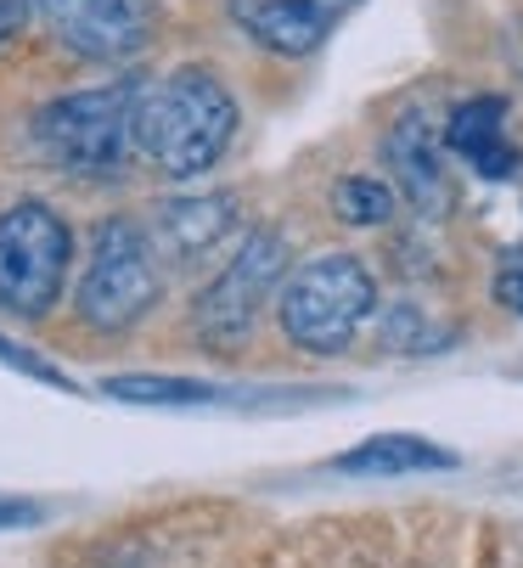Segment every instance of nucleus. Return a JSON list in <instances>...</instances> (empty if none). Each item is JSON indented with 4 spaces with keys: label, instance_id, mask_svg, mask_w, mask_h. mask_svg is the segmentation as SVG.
Masks as SVG:
<instances>
[{
    "label": "nucleus",
    "instance_id": "nucleus-16",
    "mask_svg": "<svg viewBox=\"0 0 523 568\" xmlns=\"http://www.w3.org/2000/svg\"><path fill=\"white\" fill-rule=\"evenodd\" d=\"M34 18V0H0V51H7Z\"/></svg>",
    "mask_w": 523,
    "mask_h": 568
},
{
    "label": "nucleus",
    "instance_id": "nucleus-8",
    "mask_svg": "<svg viewBox=\"0 0 523 568\" xmlns=\"http://www.w3.org/2000/svg\"><path fill=\"white\" fill-rule=\"evenodd\" d=\"M383 164L394 175L400 203H411L422 220H445L451 214V146L445 124L433 130L428 113H400L383 135Z\"/></svg>",
    "mask_w": 523,
    "mask_h": 568
},
{
    "label": "nucleus",
    "instance_id": "nucleus-9",
    "mask_svg": "<svg viewBox=\"0 0 523 568\" xmlns=\"http://www.w3.org/2000/svg\"><path fill=\"white\" fill-rule=\"evenodd\" d=\"M147 231L158 242V260H169V265H203L209 254H220L225 242L242 231V197L237 192L169 197V203L152 209Z\"/></svg>",
    "mask_w": 523,
    "mask_h": 568
},
{
    "label": "nucleus",
    "instance_id": "nucleus-3",
    "mask_svg": "<svg viewBox=\"0 0 523 568\" xmlns=\"http://www.w3.org/2000/svg\"><path fill=\"white\" fill-rule=\"evenodd\" d=\"M163 298V265H158V242L141 220L113 214L91 231V254H84L79 287H73V315L91 333H130L158 310Z\"/></svg>",
    "mask_w": 523,
    "mask_h": 568
},
{
    "label": "nucleus",
    "instance_id": "nucleus-13",
    "mask_svg": "<svg viewBox=\"0 0 523 568\" xmlns=\"http://www.w3.org/2000/svg\"><path fill=\"white\" fill-rule=\"evenodd\" d=\"M102 394H113L124 405H214L220 399L214 383H198V377H147V372L108 377Z\"/></svg>",
    "mask_w": 523,
    "mask_h": 568
},
{
    "label": "nucleus",
    "instance_id": "nucleus-17",
    "mask_svg": "<svg viewBox=\"0 0 523 568\" xmlns=\"http://www.w3.org/2000/svg\"><path fill=\"white\" fill-rule=\"evenodd\" d=\"M29 524H40V501L0 496V529H29Z\"/></svg>",
    "mask_w": 523,
    "mask_h": 568
},
{
    "label": "nucleus",
    "instance_id": "nucleus-6",
    "mask_svg": "<svg viewBox=\"0 0 523 568\" xmlns=\"http://www.w3.org/2000/svg\"><path fill=\"white\" fill-rule=\"evenodd\" d=\"M288 282V236L282 231H248L237 242V254L220 265V276L192 298V333L209 349H237L259 327L265 304H276Z\"/></svg>",
    "mask_w": 523,
    "mask_h": 568
},
{
    "label": "nucleus",
    "instance_id": "nucleus-11",
    "mask_svg": "<svg viewBox=\"0 0 523 568\" xmlns=\"http://www.w3.org/2000/svg\"><path fill=\"white\" fill-rule=\"evenodd\" d=\"M445 146L484 181H512L523 170V146L506 124V97H467L445 113Z\"/></svg>",
    "mask_w": 523,
    "mask_h": 568
},
{
    "label": "nucleus",
    "instance_id": "nucleus-19",
    "mask_svg": "<svg viewBox=\"0 0 523 568\" xmlns=\"http://www.w3.org/2000/svg\"><path fill=\"white\" fill-rule=\"evenodd\" d=\"M517 68H523V57H517Z\"/></svg>",
    "mask_w": 523,
    "mask_h": 568
},
{
    "label": "nucleus",
    "instance_id": "nucleus-1",
    "mask_svg": "<svg viewBox=\"0 0 523 568\" xmlns=\"http://www.w3.org/2000/svg\"><path fill=\"white\" fill-rule=\"evenodd\" d=\"M237 141V97L209 68H174L135 85V158L169 181L209 175Z\"/></svg>",
    "mask_w": 523,
    "mask_h": 568
},
{
    "label": "nucleus",
    "instance_id": "nucleus-10",
    "mask_svg": "<svg viewBox=\"0 0 523 568\" xmlns=\"http://www.w3.org/2000/svg\"><path fill=\"white\" fill-rule=\"evenodd\" d=\"M231 23L271 57H310L338 29V0H231Z\"/></svg>",
    "mask_w": 523,
    "mask_h": 568
},
{
    "label": "nucleus",
    "instance_id": "nucleus-4",
    "mask_svg": "<svg viewBox=\"0 0 523 568\" xmlns=\"http://www.w3.org/2000/svg\"><path fill=\"white\" fill-rule=\"evenodd\" d=\"M378 315V276L361 254H315L288 271L276 293V321L293 349L304 355H343Z\"/></svg>",
    "mask_w": 523,
    "mask_h": 568
},
{
    "label": "nucleus",
    "instance_id": "nucleus-7",
    "mask_svg": "<svg viewBox=\"0 0 523 568\" xmlns=\"http://www.w3.org/2000/svg\"><path fill=\"white\" fill-rule=\"evenodd\" d=\"M34 12L84 62H124L158 29V0H34Z\"/></svg>",
    "mask_w": 523,
    "mask_h": 568
},
{
    "label": "nucleus",
    "instance_id": "nucleus-12",
    "mask_svg": "<svg viewBox=\"0 0 523 568\" xmlns=\"http://www.w3.org/2000/svg\"><path fill=\"white\" fill-rule=\"evenodd\" d=\"M332 467L349 478H405V473H451L456 456L422 434H372L355 450L332 456Z\"/></svg>",
    "mask_w": 523,
    "mask_h": 568
},
{
    "label": "nucleus",
    "instance_id": "nucleus-2",
    "mask_svg": "<svg viewBox=\"0 0 523 568\" xmlns=\"http://www.w3.org/2000/svg\"><path fill=\"white\" fill-rule=\"evenodd\" d=\"M29 130L51 170L73 181H119L135 158V79L51 97Z\"/></svg>",
    "mask_w": 523,
    "mask_h": 568
},
{
    "label": "nucleus",
    "instance_id": "nucleus-18",
    "mask_svg": "<svg viewBox=\"0 0 523 568\" xmlns=\"http://www.w3.org/2000/svg\"><path fill=\"white\" fill-rule=\"evenodd\" d=\"M495 304L512 310V315H523V265H512V271L495 276Z\"/></svg>",
    "mask_w": 523,
    "mask_h": 568
},
{
    "label": "nucleus",
    "instance_id": "nucleus-5",
    "mask_svg": "<svg viewBox=\"0 0 523 568\" xmlns=\"http://www.w3.org/2000/svg\"><path fill=\"white\" fill-rule=\"evenodd\" d=\"M68 265H73V231L51 203L23 197L0 214V315L12 321L51 315L62 304Z\"/></svg>",
    "mask_w": 523,
    "mask_h": 568
},
{
    "label": "nucleus",
    "instance_id": "nucleus-14",
    "mask_svg": "<svg viewBox=\"0 0 523 568\" xmlns=\"http://www.w3.org/2000/svg\"><path fill=\"white\" fill-rule=\"evenodd\" d=\"M394 209H400L394 181H378V175H343V181L332 186V214H338L343 225L372 231V225H389Z\"/></svg>",
    "mask_w": 523,
    "mask_h": 568
},
{
    "label": "nucleus",
    "instance_id": "nucleus-15",
    "mask_svg": "<svg viewBox=\"0 0 523 568\" xmlns=\"http://www.w3.org/2000/svg\"><path fill=\"white\" fill-rule=\"evenodd\" d=\"M0 366H12V372H23V377H34V383H51V388H68V377H62L57 366H46L40 355H29V349L12 344V338H0Z\"/></svg>",
    "mask_w": 523,
    "mask_h": 568
}]
</instances>
